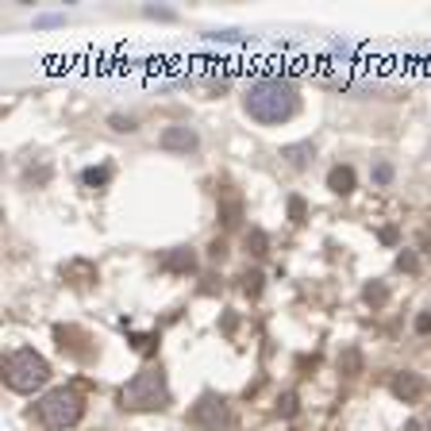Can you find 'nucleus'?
I'll use <instances>...</instances> for the list:
<instances>
[{
  "label": "nucleus",
  "instance_id": "f257e3e1",
  "mask_svg": "<svg viewBox=\"0 0 431 431\" xmlns=\"http://www.w3.org/2000/svg\"><path fill=\"white\" fill-rule=\"evenodd\" d=\"M243 108L246 116L258 120V123H285L296 116L301 108V97H296L293 81H281V78H258L243 97Z\"/></svg>",
  "mask_w": 431,
  "mask_h": 431
},
{
  "label": "nucleus",
  "instance_id": "f03ea898",
  "mask_svg": "<svg viewBox=\"0 0 431 431\" xmlns=\"http://www.w3.org/2000/svg\"><path fill=\"white\" fill-rule=\"evenodd\" d=\"M51 381V362L31 347H16L4 354V385L16 393H35Z\"/></svg>",
  "mask_w": 431,
  "mask_h": 431
},
{
  "label": "nucleus",
  "instance_id": "7ed1b4c3",
  "mask_svg": "<svg viewBox=\"0 0 431 431\" xmlns=\"http://www.w3.org/2000/svg\"><path fill=\"white\" fill-rule=\"evenodd\" d=\"M120 405L123 408H166L170 405V389H166V373L147 366L142 373H135V378L128 381V385L120 389Z\"/></svg>",
  "mask_w": 431,
  "mask_h": 431
},
{
  "label": "nucleus",
  "instance_id": "20e7f679",
  "mask_svg": "<svg viewBox=\"0 0 431 431\" xmlns=\"http://www.w3.org/2000/svg\"><path fill=\"white\" fill-rule=\"evenodd\" d=\"M35 412H39V424L43 427L62 431V427H73L85 416V400L73 389L62 385V389H51V393H46L39 405H35Z\"/></svg>",
  "mask_w": 431,
  "mask_h": 431
},
{
  "label": "nucleus",
  "instance_id": "39448f33",
  "mask_svg": "<svg viewBox=\"0 0 431 431\" xmlns=\"http://www.w3.org/2000/svg\"><path fill=\"white\" fill-rule=\"evenodd\" d=\"M193 424L208 427V431H224L227 424H232L224 397H212V393H204V397L197 400V408H193Z\"/></svg>",
  "mask_w": 431,
  "mask_h": 431
},
{
  "label": "nucleus",
  "instance_id": "423d86ee",
  "mask_svg": "<svg viewBox=\"0 0 431 431\" xmlns=\"http://www.w3.org/2000/svg\"><path fill=\"white\" fill-rule=\"evenodd\" d=\"M197 142H200L197 131L185 128V123H174V128H166L158 135V147L162 150H185V155H189V150H197Z\"/></svg>",
  "mask_w": 431,
  "mask_h": 431
},
{
  "label": "nucleus",
  "instance_id": "0eeeda50",
  "mask_svg": "<svg viewBox=\"0 0 431 431\" xmlns=\"http://www.w3.org/2000/svg\"><path fill=\"white\" fill-rule=\"evenodd\" d=\"M54 335H58V347L70 350L73 358H93V350L81 347V343H89V335H85L81 328H54Z\"/></svg>",
  "mask_w": 431,
  "mask_h": 431
},
{
  "label": "nucleus",
  "instance_id": "6e6552de",
  "mask_svg": "<svg viewBox=\"0 0 431 431\" xmlns=\"http://www.w3.org/2000/svg\"><path fill=\"white\" fill-rule=\"evenodd\" d=\"M62 277L70 285H93V281H97V266L85 262V258H73V262L62 266Z\"/></svg>",
  "mask_w": 431,
  "mask_h": 431
},
{
  "label": "nucleus",
  "instance_id": "1a4fd4ad",
  "mask_svg": "<svg viewBox=\"0 0 431 431\" xmlns=\"http://www.w3.org/2000/svg\"><path fill=\"white\" fill-rule=\"evenodd\" d=\"M393 393H397L400 400H416L420 393H424V378H420V373H412V370L397 373V378H393Z\"/></svg>",
  "mask_w": 431,
  "mask_h": 431
},
{
  "label": "nucleus",
  "instance_id": "9d476101",
  "mask_svg": "<svg viewBox=\"0 0 431 431\" xmlns=\"http://www.w3.org/2000/svg\"><path fill=\"white\" fill-rule=\"evenodd\" d=\"M162 270H170V274H193V270H197V254L189 251V246H177V251L166 254Z\"/></svg>",
  "mask_w": 431,
  "mask_h": 431
},
{
  "label": "nucleus",
  "instance_id": "9b49d317",
  "mask_svg": "<svg viewBox=\"0 0 431 431\" xmlns=\"http://www.w3.org/2000/svg\"><path fill=\"white\" fill-rule=\"evenodd\" d=\"M328 189L335 197H350L354 193V170L350 166H331L328 170Z\"/></svg>",
  "mask_w": 431,
  "mask_h": 431
},
{
  "label": "nucleus",
  "instance_id": "f8f14e48",
  "mask_svg": "<svg viewBox=\"0 0 431 431\" xmlns=\"http://www.w3.org/2000/svg\"><path fill=\"white\" fill-rule=\"evenodd\" d=\"M312 155H316V147H312V142H289V147H281V158L289 162L293 170H304Z\"/></svg>",
  "mask_w": 431,
  "mask_h": 431
},
{
  "label": "nucleus",
  "instance_id": "ddd939ff",
  "mask_svg": "<svg viewBox=\"0 0 431 431\" xmlns=\"http://www.w3.org/2000/svg\"><path fill=\"white\" fill-rule=\"evenodd\" d=\"M243 246H246V254H254V258H262L266 251H270V235L262 232V227H251L243 239Z\"/></svg>",
  "mask_w": 431,
  "mask_h": 431
},
{
  "label": "nucleus",
  "instance_id": "4468645a",
  "mask_svg": "<svg viewBox=\"0 0 431 431\" xmlns=\"http://www.w3.org/2000/svg\"><path fill=\"white\" fill-rule=\"evenodd\" d=\"M362 301H366L370 308H385V301H389V285H385V281H370L366 289H362Z\"/></svg>",
  "mask_w": 431,
  "mask_h": 431
},
{
  "label": "nucleus",
  "instance_id": "2eb2a0df",
  "mask_svg": "<svg viewBox=\"0 0 431 431\" xmlns=\"http://www.w3.org/2000/svg\"><path fill=\"white\" fill-rule=\"evenodd\" d=\"M81 181H85L89 189H104V185L112 181V166H89V170L81 174Z\"/></svg>",
  "mask_w": 431,
  "mask_h": 431
},
{
  "label": "nucleus",
  "instance_id": "dca6fc26",
  "mask_svg": "<svg viewBox=\"0 0 431 431\" xmlns=\"http://www.w3.org/2000/svg\"><path fill=\"white\" fill-rule=\"evenodd\" d=\"M339 370L350 373V378H354V373H362V354H358V347H347V350L339 354Z\"/></svg>",
  "mask_w": 431,
  "mask_h": 431
},
{
  "label": "nucleus",
  "instance_id": "f3484780",
  "mask_svg": "<svg viewBox=\"0 0 431 431\" xmlns=\"http://www.w3.org/2000/svg\"><path fill=\"white\" fill-rule=\"evenodd\" d=\"M239 281H243V293H246V296H258V293H262V281H266V277L258 274V270H246L243 277H239Z\"/></svg>",
  "mask_w": 431,
  "mask_h": 431
},
{
  "label": "nucleus",
  "instance_id": "a211bd4d",
  "mask_svg": "<svg viewBox=\"0 0 431 431\" xmlns=\"http://www.w3.org/2000/svg\"><path fill=\"white\" fill-rule=\"evenodd\" d=\"M289 219H293V224H304V219H308V204H304V197H289Z\"/></svg>",
  "mask_w": 431,
  "mask_h": 431
},
{
  "label": "nucleus",
  "instance_id": "6ab92c4d",
  "mask_svg": "<svg viewBox=\"0 0 431 431\" xmlns=\"http://www.w3.org/2000/svg\"><path fill=\"white\" fill-rule=\"evenodd\" d=\"M397 270L420 274V258H416V251H400V254H397Z\"/></svg>",
  "mask_w": 431,
  "mask_h": 431
},
{
  "label": "nucleus",
  "instance_id": "aec40b11",
  "mask_svg": "<svg viewBox=\"0 0 431 431\" xmlns=\"http://www.w3.org/2000/svg\"><path fill=\"white\" fill-rule=\"evenodd\" d=\"M370 177H373V185H389V181H393V162H378Z\"/></svg>",
  "mask_w": 431,
  "mask_h": 431
},
{
  "label": "nucleus",
  "instance_id": "412c9836",
  "mask_svg": "<svg viewBox=\"0 0 431 431\" xmlns=\"http://www.w3.org/2000/svg\"><path fill=\"white\" fill-rule=\"evenodd\" d=\"M135 350L139 354H155L158 350V335H135Z\"/></svg>",
  "mask_w": 431,
  "mask_h": 431
},
{
  "label": "nucleus",
  "instance_id": "4be33fe9",
  "mask_svg": "<svg viewBox=\"0 0 431 431\" xmlns=\"http://www.w3.org/2000/svg\"><path fill=\"white\" fill-rule=\"evenodd\" d=\"M112 128H116V131H135L139 120L135 116H112Z\"/></svg>",
  "mask_w": 431,
  "mask_h": 431
},
{
  "label": "nucleus",
  "instance_id": "5701e85b",
  "mask_svg": "<svg viewBox=\"0 0 431 431\" xmlns=\"http://www.w3.org/2000/svg\"><path fill=\"white\" fill-rule=\"evenodd\" d=\"M412 328H416V335H431V312H420L412 320Z\"/></svg>",
  "mask_w": 431,
  "mask_h": 431
},
{
  "label": "nucleus",
  "instance_id": "b1692460",
  "mask_svg": "<svg viewBox=\"0 0 431 431\" xmlns=\"http://www.w3.org/2000/svg\"><path fill=\"white\" fill-rule=\"evenodd\" d=\"M281 412H285V416H293V412H296V397H293V393L281 400Z\"/></svg>",
  "mask_w": 431,
  "mask_h": 431
},
{
  "label": "nucleus",
  "instance_id": "393cba45",
  "mask_svg": "<svg viewBox=\"0 0 431 431\" xmlns=\"http://www.w3.org/2000/svg\"><path fill=\"white\" fill-rule=\"evenodd\" d=\"M62 16H39V27H58Z\"/></svg>",
  "mask_w": 431,
  "mask_h": 431
},
{
  "label": "nucleus",
  "instance_id": "a878e982",
  "mask_svg": "<svg viewBox=\"0 0 431 431\" xmlns=\"http://www.w3.org/2000/svg\"><path fill=\"white\" fill-rule=\"evenodd\" d=\"M381 243H397V227H381Z\"/></svg>",
  "mask_w": 431,
  "mask_h": 431
},
{
  "label": "nucleus",
  "instance_id": "bb28decb",
  "mask_svg": "<svg viewBox=\"0 0 431 431\" xmlns=\"http://www.w3.org/2000/svg\"><path fill=\"white\" fill-rule=\"evenodd\" d=\"M424 254H431V235H424Z\"/></svg>",
  "mask_w": 431,
  "mask_h": 431
}]
</instances>
